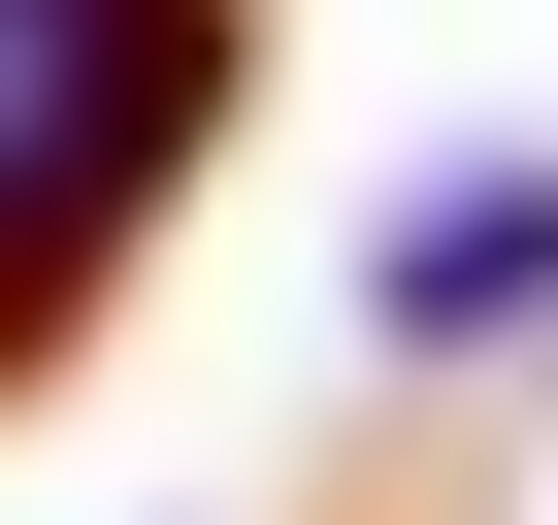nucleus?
Returning a JSON list of instances; mask_svg holds the SVG:
<instances>
[{"mask_svg":"<svg viewBox=\"0 0 558 525\" xmlns=\"http://www.w3.org/2000/svg\"><path fill=\"white\" fill-rule=\"evenodd\" d=\"M197 132H230V0H0V362L197 197Z\"/></svg>","mask_w":558,"mask_h":525,"instance_id":"f257e3e1","label":"nucleus"},{"mask_svg":"<svg viewBox=\"0 0 558 525\" xmlns=\"http://www.w3.org/2000/svg\"><path fill=\"white\" fill-rule=\"evenodd\" d=\"M362 329H395V362H525V329H558V164H427L395 262H362Z\"/></svg>","mask_w":558,"mask_h":525,"instance_id":"f03ea898","label":"nucleus"}]
</instances>
